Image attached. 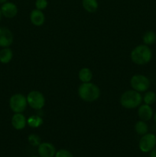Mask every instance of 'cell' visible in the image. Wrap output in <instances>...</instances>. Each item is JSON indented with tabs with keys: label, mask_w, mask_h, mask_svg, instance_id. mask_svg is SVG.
<instances>
[{
	"label": "cell",
	"mask_w": 156,
	"mask_h": 157,
	"mask_svg": "<svg viewBox=\"0 0 156 157\" xmlns=\"http://www.w3.org/2000/svg\"><path fill=\"white\" fill-rule=\"evenodd\" d=\"M78 78L82 83L90 82L93 78V73L88 67H83L78 72Z\"/></svg>",
	"instance_id": "9a60e30c"
},
{
	"label": "cell",
	"mask_w": 156,
	"mask_h": 157,
	"mask_svg": "<svg viewBox=\"0 0 156 157\" xmlns=\"http://www.w3.org/2000/svg\"><path fill=\"white\" fill-rule=\"evenodd\" d=\"M13 58V52L9 48H2L0 50V62L2 64H8Z\"/></svg>",
	"instance_id": "5bb4252c"
},
{
	"label": "cell",
	"mask_w": 156,
	"mask_h": 157,
	"mask_svg": "<svg viewBox=\"0 0 156 157\" xmlns=\"http://www.w3.org/2000/svg\"><path fill=\"white\" fill-rule=\"evenodd\" d=\"M11 123L14 129L17 130H21L25 127L27 124V120L21 113H15L11 120Z\"/></svg>",
	"instance_id": "8fae6325"
},
{
	"label": "cell",
	"mask_w": 156,
	"mask_h": 157,
	"mask_svg": "<svg viewBox=\"0 0 156 157\" xmlns=\"http://www.w3.org/2000/svg\"><path fill=\"white\" fill-rule=\"evenodd\" d=\"M144 103L148 105H152L156 101V94L151 90H147L145 91V95L142 98Z\"/></svg>",
	"instance_id": "ffe728a7"
},
{
	"label": "cell",
	"mask_w": 156,
	"mask_h": 157,
	"mask_svg": "<svg viewBox=\"0 0 156 157\" xmlns=\"http://www.w3.org/2000/svg\"><path fill=\"white\" fill-rule=\"evenodd\" d=\"M153 119H154V123H155V124H156V112L154 113V115H153Z\"/></svg>",
	"instance_id": "d4e9b609"
},
{
	"label": "cell",
	"mask_w": 156,
	"mask_h": 157,
	"mask_svg": "<svg viewBox=\"0 0 156 157\" xmlns=\"http://www.w3.org/2000/svg\"><path fill=\"white\" fill-rule=\"evenodd\" d=\"M130 84L133 90L142 93L145 92L149 89L151 82L148 77L143 75H135L130 80Z\"/></svg>",
	"instance_id": "277c9868"
},
{
	"label": "cell",
	"mask_w": 156,
	"mask_h": 157,
	"mask_svg": "<svg viewBox=\"0 0 156 157\" xmlns=\"http://www.w3.org/2000/svg\"><path fill=\"white\" fill-rule=\"evenodd\" d=\"M2 15L1 9H0V21H1V19H2Z\"/></svg>",
	"instance_id": "4316f807"
},
{
	"label": "cell",
	"mask_w": 156,
	"mask_h": 157,
	"mask_svg": "<svg viewBox=\"0 0 156 157\" xmlns=\"http://www.w3.org/2000/svg\"><path fill=\"white\" fill-rule=\"evenodd\" d=\"M135 131L140 136H143L148 132V127L146 122L144 121H139L135 124Z\"/></svg>",
	"instance_id": "e0dca14e"
},
{
	"label": "cell",
	"mask_w": 156,
	"mask_h": 157,
	"mask_svg": "<svg viewBox=\"0 0 156 157\" xmlns=\"http://www.w3.org/2000/svg\"><path fill=\"white\" fill-rule=\"evenodd\" d=\"M0 9L2 16L7 18H15L18 14V7L12 2H6V3L2 5Z\"/></svg>",
	"instance_id": "30bf717a"
},
{
	"label": "cell",
	"mask_w": 156,
	"mask_h": 157,
	"mask_svg": "<svg viewBox=\"0 0 156 157\" xmlns=\"http://www.w3.org/2000/svg\"><path fill=\"white\" fill-rule=\"evenodd\" d=\"M13 34L9 29L0 27V47L9 48L13 43Z\"/></svg>",
	"instance_id": "9c48e42d"
},
{
	"label": "cell",
	"mask_w": 156,
	"mask_h": 157,
	"mask_svg": "<svg viewBox=\"0 0 156 157\" xmlns=\"http://www.w3.org/2000/svg\"><path fill=\"white\" fill-rule=\"evenodd\" d=\"M26 98L29 107L35 110L42 109L45 104V98L44 94L38 90H32L29 92Z\"/></svg>",
	"instance_id": "8992f818"
},
{
	"label": "cell",
	"mask_w": 156,
	"mask_h": 157,
	"mask_svg": "<svg viewBox=\"0 0 156 157\" xmlns=\"http://www.w3.org/2000/svg\"><path fill=\"white\" fill-rule=\"evenodd\" d=\"M28 141L29 144L32 145V147H38L41 143V137L38 135L35 134V133H32L28 136Z\"/></svg>",
	"instance_id": "44dd1931"
},
{
	"label": "cell",
	"mask_w": 156,
	"mask_h": 157,
	"mask_svg": "<svg viewBox=\"0 0 156 157\" xmlns=\"http://www.w3.org/2000/svg\"><path fill=\"white\" fill-rule=\"evenodd\" d=\"M149 157H156V147L150 152Z\"/></svg>",
	"instance_id": "cb8c5ba5"
},
{
	"label": "cell",
	"mask_w": 156,
	"mask_h": 157,
	"mask_svg": "<svg viewBox=\"0 0 156 157\" xmlns=\"http://www.w3.org/2000/svg\"><path fill=\"white\" fill-rule=\"evenodd\" d=\"M47 5H48L47 0H36L35 1V6L38 10H44L47 7Z\"/></svg>",
	"instance_id": "603a6c76"
},
{
	"label": "cell",
	"mask_w": 156,
	"mask_h": 157,
	"mask_svg": "<svg viewBox=\"0 0 156 157\" xmlns=\"http://www.w3.org/2000/svg\"><path fill=\"white\" fill-rule=\"evenodd\" d=\"M30 20L35 26H41L45 21V16L41 10L34 9L30 14Z\"/></svg>",
	"instance_id": "4fadbf2b"
},
{
	"label": "cell",
	"mask_w": 156,
	"mask_h": 157,
	"mask_svg": "<svg viewBox=\"0 0 156 157\" xmlns=\"http://www.w3.org/2000/svg\"><path fill=\"white\" fill-rule=\"evenodd\" d=\"M82 6L87 12L93 13L98 9L97 0H82Z\"/></svg>",
	"instance_id": "2e32d148"
},
{
	"label": "cell",
	"mask_w": 156,
	"mask_h": 157,
	"mask_svg": "<svg viewBox=\"0 0 156 157\" xmlns=\"http://www.w3.org/2000/svg\"><path fill=\"white\" fill-rule=\"evenodd\" d=\"M15 157H20V156H15Z\"/></svg>",
	"instance_id": "f1b7e54d"
},
{
	"label": "cell",
	"mask_w": 156,
	"mask_h": 157,
	"mask_svg": "<svg viewBox=\"0 0 156 157\" xmlns=\"http://www.w3.org/2000/svg\"><path fill=\"white\" fill-rule=\"evenodd\" d=\"M31 157H40V156H31Z\"/></svg>",
	"instance_id": "83f0119b"
},
{
	"label": "cell",
	"mask_w": 156,
	"mask_h": 157,
	"mask_svg": "<svg viewBox=\"0 0 156 157\" xmlns=\"http://www.w3.org/2000/svg\"><path fill=\"white\" fill-rule=\"evenodd\" d=\"M142 101L141 94L133 89L125 91L120 98L121 105L126 109H134L139 107Z\"/></svg>",
	"instance_id": "3957f363"
},
{
	"label": "cell",
	"mask_w": 156,
	"mask_h": 157,
	"mask_svg": "<svg viewBox=\"0 0 156 157\" xmlns=\"http://www.w3.org/2000/svg\"><path fill=\"white\" fill-rule=\"evenodd\" d=\"M27 105V98L21 94H15L9 99V107L14 113H22Z\"/></svg>",
	"instance_id": "5b68a950"
},
{
	"label": "cell",
	"mask_w": 156,
	"mask_h": 157,
	"mask_svg": "<svg viewBox=\"0 0 156 157\" xmlns=\"http://www.w3.org/2000/svg\"><path fill=\"white\" fill-rule=\"evenodd\" d=\"M56 152L54 146L48 142L41 143L38 147V153L40 157H54Z\"/></svg>",
	"instance_id": "ba28073f"
},
{
	"label": "cell",
	"mask_w": 156,
	"mask_h": 157,
	"mask_svg": "<svg viewBox=\"0 0 156 157\" xmlns=\"http://www.w3.org/2000/svg\"><path fill=\"white\" fill-rule=\"evenodd\" d=\"M27 124L32 128H38L40 126L42 125L43 119L38 115H32L27 120Z\"/></svg>",
	"instance_id": "d6986e66"
},
{
	"label": "cell",
	"mask_w": 156,
	"mask_h": 157,
	"mask_svg": "<svg viewBox=\"0 0 156 157\" xmlns=\"http://www.w3.org/2000/svg\"><path fill=\"white\" fill-rule=\"evenodd\" d=\"M142 41L146 45H151L156 42V34L153 31H147L142 37Z\"/></svg>",
	"instance_id": "ac0fdd59"
},
{
	"label": "cell",
	"mask_w": 156,
	"mask_h": 157,
	"mask_svg": "<svg viewBox=\"0 0 156 157\" xmlns=\"http://www.w3.org/2000/svg\"><path fill=\"white\" fill-rule=\"evenodd\" d=\"M6 2H8V0H0V3H1L2 5L4 4V3H6Z\"/></svg>",
	"instance_id": "484cf974"
},
{
	"label": "cell",
	"mask_w": 156,
	"mask_h": 157,
	"mask_svg": "<svg viewBox=\"0 0 156 157\" xmlns=\"http://www.w3.org/2000/svg\"><path fill=\"white\" fill-rule=\"evenodd\" d=\"M54 157H73V154L69 150L65 149H61L56 152Z\"/></svg>",
	"instance_id": "7402d4cb"
},
{
	"label": "cell",
	"mask_w": 156,
	"mask_h": 157,
	"mask_svg": "<svg viewBox=\"0 0 156 157\" xmlns=\"http://www.w3.org/2000/svg\"><path fill=\"white\" fill-rule=\"evenodd\" d=\"M78 95L85 102L91 103L99 98L100 90L93 83H82L78 88Z\"/></svg>",
	"instance_id": "7a4b0ae2"
},
{
	"label": "cell",
	"mask_w": 156,
	"mask_h": 157,
	"mask_svg": "<svg viewBox=\"0 0 156 157\" xmlns=\"http://www.w3.org/2000/svg\"><path fill=\"white\" fill-rule=\"evenodd\" d=\"M155 147L156 136L154 133H147L142 136L139 143V147L142 153H150Z\"/></svg>",
	"instance_id": "52a82bcc"
},
{
	"label": "cell",
	"mask_w": 156,
	"mask_h": 157,
	"mask_svg": "<svg viewBox=\"0 0 156 157\" xmlns=\"http://www.w3.org/2000/svg\"><path fill=\"white\" fill-rule=\"evenodd\" d=\"M152 58V52L146 44L138 45L132 51L131 60L138 65H145L151 61Z\"/></svg>",
	"instance_id": "6da1fadb"
},
{
	"label": "cell",
	"mask_w": 156,
	"mask_h": 157,
	"mask_svg": "<svg viewBox=\"0 0 156 157\" xmlns=\"http://www.w3.org/2000/svg\"><path fill=\"white\" fill-rule=\"evenodd\" d=\"M138 115L142 121H148L153 117L154 112L151 105L144 104L139 106V110H138Z\"/></svg>",
	"instance_id": "7c38bea8"
}]
</instances>
